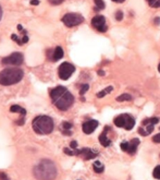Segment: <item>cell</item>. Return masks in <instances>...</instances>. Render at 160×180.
I'll return each instance as SVG.
<instances>
[{
    "label": "cell",
    "instance_id": "1",
    "mask_svg": "<svg viewBox=\"0 0 160 180\" xmlns=\"http://www.w3.org/2000/svg\"><path fill=\"white\" fill-rule=\"evenodd\" d=\"M49 95L56 107L62 112L68 110L74 103L73 95L64 86H57V88L50 90Z\"/></svg>",
    "mask_w": 160,
    "mask_h": 180
},
{
    "label": "cell",
    "instance_id": "2",
    "mask_svg": "<svg viewBox=\"0 0 160 180\" xmlns=\"http://www.w3.org/2000/svg\"><path fill=\"white\" fill-rule=\"evenodd\" d=\"M33 174L38 180H55L57 177V167L53 162L43 159L34 167Z\"/></svg>",
    "mask_w": 160,
    "mask_h": 180
},
{
    "label": "cell",
    "instance_id": "3",
    "mask_svg": "<svg viewBox=\"0 0 160 180\" xmlns=\"http://www.w3.org/2000/svg\"><path fill=\"white\" fill-rule=\"evenodd\" d=\"M24 72L19 68H7L0 72V84L1 85H13L19 83L23 79Z\"/></svg>",
    "mask_w": 160,
    "mask_h": 180
},
{
    "label": "cell",
    "instance_id": "4",
    "mask_svg": "<svg viewBox=\"0 0 160 180\" xmlns=\"http://www.w3.org/2000/svg\"><path fill=\"white\" fill-rule=\"evenodd\" d=\"M32 127L37 134H49L53 130V120L48 116H37L33 120Z\"/></svg>",
    "mask_w": 160,
    "mask_h": 180
},
{
    "label": "cell",
    "instance_id": "5",
    "mask_svg": "<svg viewBox=\"0 0 160 180\" xmlns=\"http://www.w3.org/2000/svg\"><path fill=\"white\" fill-rule=\"evenodd\" d=\"M114 124L119 128H123L125 130H132L133 127L135 126V119L128 114H122L115 117L113 120Z\"/></svg>",
    "mask_w": 160,
    "mask_h": 180
},
{
    "label": "cell",
    "instance_id": "6",
    "mask_svg": "<svg viewBox=\"0 0 160 180\" xmlns=\"http://www.w3.org/2000/svg\"><path fill=\"white\" fill-rule=\"evenodd\" d=\"M159 122V118L153 117V118H146L143 120L141 128L138 129V133L143 137H147L154 131V126Z\"/></svg>",
    "mask_w": 160,
    "mask_h": 180
},
{
    "label": "cell",
    "instance_id": "7",
    "mask_svg": "<svg viewBox=\"0 0 160 180\" xmlns=\"http://www.w3.org/2000/svg\"><path fill=\"white\" fill-rule=\"evenodd\" d=\"M62 22L65 26L68 28H73V26H76L79 24L83 23L84 22V18L83 15H81L80 13H66L65 15H63L62 18Z\"/></svg>",
    "mask_w": 160,
    "mask_h": 180
},
{
    "label": "cell",
    "instance_id": "8",
    "mask_svg": "<svg viewBox=\"0 0 160 180\" xmlns=\"http://www.w3.org/2000/svg\"><path fill=\"white\" fill-rule=\"evenodd\" d=\"M75 67L72 63H69V62H63V63L60 64L59 69H58V74L61 80H68L71 75L74 73Z\"/></svg>",
    "mask_w": 160,
    "mask_h": 180
},
{
    "label": "cell",
    "instance_id": "9",
    "mask_svg": "<svg viewBox=\"0 0 160 180\" xmlns=\"http://www.w3.org/2000/svg\"><path fill=\"white\" fill-rule=\"evenodd\" d=\"M23 55L21 52H13L10 56L2 59L3 64H11V66H21L23 63Z\"/></svg>",
    "mask_w": 160,
    "mask_h": 180
},
{
    "label": "cell",
    "instance_id": "10",
    "mask_svg": "<svg viewBox=\"0 0 160 180\" xmlns=\"http://www.w3.org/2000/svg\"><path fill=\"white\" fill-rule=\"evenodd\" d=\"M139 145V140L138 139H133L130 142H122L121 143V150L124 152L128 153L130 155H133L137 150V146Z\"/></svg>",
    "mask_w": 160,
    "mask_h": 180
},
{
    "label": "cell",
    "instance_id": "11",
    "mask_svg": "<svg viewBox=\"0 0 160 180\" xmlns=\"http://www.w3.org/2000/svg\"><path fill=\"white\" fill-rule=\"evenodd\" d=\"M92 25L94 28H96L99 32H106L108 30V26L106 24V18L104 15H96L93 18L92 20Z\"/></svg>",
    "mask_w": 160,
    "mask_h": 180
},
{
    "label": "cell",
    "instance_id": "12",
    "mask_svg": "<svg viewBox=\"0 0 160 180\" xmlns=\"http://www.w3.org/2000/svg\"><path fill=\"white\" fill-rule=\"evenodd\" d=\"M75 155L77 156H81L83 159L85 161H88V159H93L97 156V153H94L92 150L85 148H81V150H75Z\"/></svg>",
    "mask_w": 160,
    "mask_h": 180
},
{
    "label": "cell",
    "instance_id": "13",
    "mask_svg": "<svg viewBox=\"0 0 160 180\" xmlns=\"http://www.w3.org/2000/svg\"><path fill=\"white\" fill-rule=\"evenodd\" d=\"M98 127V121L97 120H88V121H85L83 123V126H82V129H83V132L86 133V134H90V133H93L95 130H96V128Z\"/></svg>",
    "mask_w": 160,
    "mask_h": 180
},
{
    "label": "cell",
    "instance_id": "14",
    "mask_svg": "<svg viewBox=\"0 0 160 180\" xmlns=\"http://www.w3.org/2000/svg\"><path fill=\"white\" fill-rule=\"evenodd\" d=\"M110 130V127H105V130H104V132L101 133L100 135H99V142H100V144L103 146H109L111 144V139L108 137V131Z\"/></svg>",
    "mask_w": 160,
    "mask_h": 180
},
{
    "label": "cell",
    "instance_id": "15",
    "mask_svg": "<svg viewBox=\"0 0 160 180\" xmlns=\"http://www.w3.org/2000/svg\"><path fill=\"white\" fill-rule=\"evenodd\" d=\"M63 57V49H62L60 46H57L55 48V50L52 52V57H51V61L56 62L58 60H60Z\"/></svg>",
    "mask_w": 160,
    "mask_h": 180
},
{
    "label": "cell",
    "instance_id": "16",
    "mask_svg": "<svg viewBox=\"0 0 160 180\" xmlns=\"http://www.w3.org/2000/svg\"><path fill=\"white\" fill-rule=\"evenodd\" d=\"M11 38H12V41L17 42V44L19 46L24 45V44H26L28 42V36H27V35H23V36H22V38H20L17 35L12 34V35H11Z\"/></svg>",
    "mask_w": 160,
    "mask_h": 180
},
{
    "label": "cell",
    "instance_id": "17",
    "mask_svg": "<svg viewBox=\"0 0 160 180\" xmlns=\"http://www.w3.org/2000/svg\"><path fill=\"white\" fill-rule=\"evenodd\" d=\"M61 131L64 133V134H68L70 135L71 134V129H72V123H70V122L68 121H63L61 123Z\"/></svg>",
    "mask_w": 160,
    "mask_h": 180
},
{
    "label": "cell",
    "instance_id": "18",
    "mask_svg": "<svg viewBox=\"0 0 160 180\" xmlns=\"http://www.w3.org/2000/svg\"><path fill=\"white\" fill-rule=\"evenodd\" d=\"M10 112H17V114H20L21 116H25L26 115V110L19 105H12L10 107Z\"/></svg>",
    "mask_w": 160,
    "mask_h": 180
},
{
    "label": "cell",
    "instance_id": "19",
    "mask_svg": "<svg viewBox=\"0 0 160 180\" xmlns=\"http://www.w3.org/2000/svg\"><path fill=\"white\" fill-rule=\"evenodd\" d=\"M93 168H94V170L97 172V174H101V172H104V170H105V166H104L103 163H100L99 161H96L94 164H93Z\"/></svg>",
    "mask_w": 160,
    "mask_h": 180
},
{
    "label": "cell",
    "instance_id": "20",
    "mask_svg": "<svg viewBox=\"0 0 160 180\" xmlns=\"http://www.w3.org/2000/svg\"><path fill=\"white\" fill-rule=\"evenodd\" d=\"M112 91H113L112 86H108V88H106L105 90H103V91H100L99 93H97V97H98V98H103L104 96H106L107 94L111 93Z\"/></svg>",
    "mask_w": 160,
    "mask_h": 180
},
{
    "label": "cell",
    "instance_id": "21",
    "mask_svg": "<svg viewBox=\"0 0 160 180\" xmlns=\"http://www.w3.org/2000/svg\"><path fill=\"white\" fill-rule=\"evenodd\" d=\"M132 101V96L130 94H122L117 97V102H128Z\"/></svg>",
    "mask_w": 160,
    "mask_h": 180
},
{
    "label": "cell",
    "instance_id": "22",
    "mask_svg": "<svg viewBox=\"0 0 160 180\" xmlns=\"http://www.w3.org/2000/svg\"><path fill=\"white\" fill-rule=\"evenodd\" d=\"M95 4H96V9L95 10H103L105 9V2L104 0H94Z\"/></svg>",
    "mask_w": 160,
    "mask_h": 180
},
{
    "label": "cell",
    "instance_id": "23",
    "mask_svg": "<svg viewBox=\"0 0 160 180\" xmlns=\"http://www.w3.org/2000/svg\"><path fill=\"white\" fill-rule=\"evenodd\" d=\"M148 4L153 8H159L160 7V0H148Z\"/></svg>",
    "mask_w": 160,
    "mask_h": 180
},
{
    "label": "cell",
    "instance_id": "24",
    "mask_svg": "<svg viewBox=\"0 0 160 180\" xmlns=\"http://www.w3.org/2000/svg\"><path fill=\"white\" fill-rule=\"evenodd\" d=\"M88 88H90V85H88V84H83V85L81 86V90H80V95L83 96V95L88 91Z\"/></svg>",
    "mask_w": 160,
    "mask_h": 180
},
{
    "label": "cell",
    "instance_id": "25",
    "mask_svg": "<svg viewBox=\"0 0 160 180\" xmlns=\"http://www.w3.org/2000/svg\"><path fill=\"white\" fill-rule=\"evenodd\" d=\"M153 176H154V178H156V179H160V165L157 166V167L154 169Z\"/></svg>",
    "mask_w": 160,
    "mask_h": 180
},
{
    "label": "cell",
    "instance_id": "26",
    "mask_svg": "<svg viewBox=\"0 0 160 180\" xmlns=\"http://www.w3.org/2000/svg\"><path fill=\"white\" fill-rule=\"evenodd\" d=\"M63 152L65 153L66 155H69V156H72V155H75V150H70V148H64Z\"/></svg>",
    "mask_w": 160,
    "mask_h": 180
},
{
    "label": "cell",
    "instance_id": "27",
    "mask_svg": "<svg viewBox=\"0 0 160 180\" xmlns=\"http://www.w3.org/2000/svg\"><path fill=\"white\" fill-rule=\"evenodd\" d=\"M122 18H123V13H122V11H117L115 12V19L118 20V21H121Z\"/></svg>",
    "mask_w": 160,
    "mask_h": 180
},
{
    "label": "cell",
    "instance_id": "28",
    "mask_svg": "<svg viewBox=\"0 0 160 180\" xmlns=\"http://www.w3.org/2000/svg\"><path fill=\"white\" fill-rule=\"evenodd\" d=\"M15 123L19 124V126H22V124L25 123V119H24V116H21V117H20L19 120H17V121H15Z\"/></svg>",
    "mask_w": 160,
    "mask_h": 180
},
{
    "label": "cell",
    "instance_id": "29",
    "mask_svg": "<svg viewBox=\"0 0 160 180\" xmlns=\"http://www.w3.org/2000/svg\"><path fill=\"white\" fill-rule=\"evenodd\" d=\"M153 142H155V143H160V133L153 137Z\"/></svg>",
    "mask_w": 160,
    "mask_h": 180
},
{
    "label": "cell",
    "instance_id": "30",
    "mask_svg": "<svg viewBox=\"0 0 160 180\" xmlns=\"http://www.w3.org/2000/svg\"><path fill=\"white\" fill-rule=\"evenodd\" d=\"M48 1H49L51 4H55V6H57V4L62 3V2H63V0H48Z\"/></svg>",
    "mask_w": 160,
    "mask_h": 180
},
{
    "label": "cell",
    "instance_id": "31",
    "mask_svg": "<svg viewBox=\"0 0 160 180\" xmlns=\"http://www.w3.org/2000/svg\"><path fill=\"white\" fill-rule=\"evenodd\" d=\"M70 148H72V150H76V148H77V142L76 141H72L70 143Z\"/></svg>",
    "mask_w": 160,
    "mask_h": 180
},
{
    "label": "cell",
    "instance_id": "32",
    "mask_svg": "<svg viewBox=\"0 0 160 180\" xmlns=\"http://www.w3.org/2000/svg\"><path fill=\"white\" fill-rule=\"evenodd\" d=\"M31 4L32 6H37V4H39V0H31Z\"/></svg>",
    "mask_w": 160,
    "mask_h": 180
},
{
    "label": "cell",
    "instance_id": "33",
    "mask_svg": "<svg viewBox=\"0 0 160 180\" xmlns=\"http://www.w3.org/2000/svg\"><path fill=\"white\" fill-rule=\"evenodd\" d=\"M97 73H98L99 75H105V71H103V70H98Z\"/></svg>",
    "mask_w": 160,
    "mask_h": 180
},
{
    "label": "cell",
    "instance_id": "34",
    "mask_svg": "<svg viewBox=\"0 0 160 180\" xmlns=\"http://www.w3.org/2000/svg\"><path fill=\"white\" fill-rule=\"evenodd\" d=\"M112 1L118 2V3H122V2H124V0H112Z\"/></svg>",
    "mask_w": 160,
    "mask_h": 180
},
{
    "label": "cell",
    "instance_id": "35",
    "mask_svg": "<svg viewBox=\"0 0 160 180\" xmlns=\"http://www.w3.org/2000/svg\"><path fill=\"white\" fill-rule=\"evenodd\" d=\"M155 23H156V24L160 23V19H159V18H156V19H155Z\"/></svg>",
    "mask_w": 160,
    "mask_h": 180
},
{
    "label": "cell",
    "instance_id": "36",
    "mask_svg": "<svg viewBox=\"0 0 160 180\" xmlns=\"http://www.w3.org/2000/svg\"><path fill=\"white\" fill-rule=\"evenodd\" d=\"M1 18H2V9L1 7H0V20H1Z\"/></svg>",
    "mask_w": 160,
    "mask_h": 180
},
{
    "label": "cell",
    "instance_id": "37",
    "mask_svg": "<svg viewBox=\"0 0 160 180\" xmlns=\"http://www.w3.org/2000/svg\"><path fill=\"white\" fill-rule=\"evenodd\" d=\"M158 71H159V73H160V63L158 64Z\"/></svg>",
    "mask_w": 160,
    "mask_h": 180
}]
</instances>
